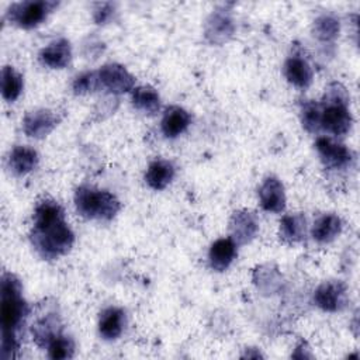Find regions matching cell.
Listing matches in <instances>:
<instances>
[{"instance_id":"obj_23","label":"cell","mask_w":360,"mask_h":360,"mask_svg":"<svg viewBox=\"0 0 360 360\" xmlns=\"http://www.w3.org/2000/svg\"><path fill=\"white\" fill-rule=\"evenodd\" d=\"M48 349V356L53 360L59 359H70L75 352V343L73 340L63 335L62 332L56 333L45 346Z\"/></svg>"},{"instance_id":"obj_20","label":"cell","mask_w":360,"mask_h":360,"mask_svg":"<svg viewBox=\"0 0 360 360\" xmlns=\"http://www.w3.org/2000/svg\"><path fill=\"white\" fill-rule=\"evenodd\" d=\"M257 221L256 217L252 212L243 211V212H235L232 218V233L233 240L239 243L249 242L257 232Z\"/></svg>"},{"instance_id":"obj_22","label":"cell","mask_w":360,"mask_h":360,"mask_svg":"<svg viewBox=\"0 0 360 360\" xmlns=\"http://www.w3.org/2000/svg\"><path fill=\"white\" fill-rule=\"evenodd\" d=\"M22 76L11 66L1 69V94L6 101H14L18 98L22 90Z\"/></svg>"},{"instance_id":"obj_2","label":"cell","mask_w":360,"mask_h":360,"mask_svg":"<svg viewBox=\"0 0 360 360\" xmlns=\"http://www.w3.org/2000/svg\"><path fill=\"white\" fill-rule=\"evenodd\" d=\"M22 288L15 276L4 273L1 277V356L10 359L20 347V333L28 315Z\"/></svg>"},{"instance_id":"obj_10","label":"cell","mask_w":360,"mask_h":360,"mask_svg":"<svg viewBox=\"0 0 360 360\" xmlns=\"http://www.w3.org/2000/svg\"><path fill=\"white\" fill-rule=\"evenodd\" d=\"M260 205L269 212H281L285 207V194L281 181L277 177H267L259 187Z\"/></svg>"},{"instance_id":"obj_17","label":"cell","mask_w":360,"mask_h":360,"mask_svg":"<svg viewBox=\"0 0 360 360\" xmlns=\"http://www.w3.org/2000/svg\"><path fill=\"white\" fill-rule=\"evenodd\" d=\"M174 177V167L167 160H153L146 170L145 180L153 190H163Z\"/></svg>"},{"instance_id":"obj_25","label":"cell","mask_w":360,"mask_h":360,"mask_svg":"<svg viewBox=\"0 0 360 360\" xmlns=\"http://www.w3.org/2000/svg\"><path fill=\"white\" fill-rule=\"evenodd\" d=\"M302 125L309 132H315L319 128V104L307 101L302 105Z\"/></svg>"},{"instance_id":"obj_14","label":"cell","mask_w":360,"mask_h":360,"mask_svg":"<svg viewBox=\"0 0 360 360\" xmlns=\"http://www.w3.org/2000/svg\"><path fill=\"white\" fill-rule=\"evenodd\" d=\"M124 323H125L124 311L117 307H108L100 314L98 332L104 339L112 340L122 333Z\"/></svg>"},{"instance_id":"obj_12","label":"cell","mask_w":360,"mask_h":360,"mask_svg":"<svg viewBox=\"0 0 360 360\" xmlns=\"http://www.w3.org/2000/svg\"><path fill=\"white\" fill-rule=\"evenodd\" d=\"M191 122V115L179 105H170L165 110L162 118V132L166 138H176L183 134Z\"/></svg>"},{"instance_id":"obj_26","label":"cell","mask_w":360,"mask_h":360,"mask_svg":"<svg viewBox=\"0 0 360 360\" xmlns=\"http://www.w3.org/2000/svg\"><path fill=\"white\" fill-rule=\"evenodd\" d=\"M339 32V24L330 17H321L315 21V34L322 39L333 38Z\"/></svg>"},{"instance_id":"obj_7","label":"cell","mask_w":360,"mask_h":360,"mask_svg":"<svg viewBox=\"0 0 360 360\" xmlns=\"http://www.w3.org/2000/svg\"><path fill=\"white\" fill-rule=\"evenodd\" d=\"M100 87L108 90L110 93L120 94L131 90L134 87V77L131 73L118 63H107L97 70Z\"/></svg>"},{"instance_id":"obj_21","label":"cell","mask_w":360,"mask_h":360,"mask_svg":"<svg viewBox=\"0 0 360 360\" xmlns=\"http://www.w3.org/2000/svg\"><path fill=\"white\" fill-rule=\"evenodd\" d=\"M132 104L136 110L145 114H155L160 107V97L150 86H139L132 90Z\"/></svg>"},{"instance_id":"obj_8","label":"cell","mask_w":360,"mask_h":360,"mask_svg":"<svg viewBox=\"0 0 360 360\" xmlns=\"http://www.w3.org/2000/svg\"><path fill=\"white\" fill-rule=\"evenodd\" d=\"M58 115L51 110H35L28 112L22 120V129L28 136L44 138L58 124Z\"/></svg>"},{"instance_id":"obj_19","label":"cell","mask_w":360,"mask_h":360,"mask_svg":"<svg viewBox=\"0 0 360 360\" xmlns=\"http://www.w3.org/2000/svg\"><path fill=\"white\" fill-rule=\"evenodd\" d=\"M342 231V221L335 214L319 217L312 226V238L321 243L332 242Z\"/></svg>"},{"instance_id":"obj_5","label":"cell","mask_w":360,"mask_h":360,"mask_svg":"<svg viewBox=\"0 0 360 360\" xmlns=\"http://www.w3.org/2000/svg\"><path fill=\"white\" fill-rule=\"evenodd\" d=\"M56 6L58 3L48 0L13 3L7 10V18L11 24L24 30H30L39 25Z\"/></svg>"},{"instance_id":"obj_15","label":"cell","mask_w":360,"mask_h":360,"mask_svg":"<svg viewBox=\"0 0 360 360\" xmlns=\"http://www.w3.org/2000/svg\"><path fill=\"white\" fill-rule=\"evenodd\" d=\"M284 76L295 87L305 89L312 82V70L305 59L298 55L290 56L284 63Z\"/></svg>"},{"instance_id":"obj_9","label":"cell","mask_w":360,"mask_h":360,"mask_svg":"<svg viewBox=\"0 0 360 360\" xmlns=\"http://www.w3.org/2000/svg\"><path fill=\"white\" fill-rule=\"evenodd\" d=\"M345 294H346V287L343 283L326 281L316 288L314 294V301L321 309L328 312H335L340 309V307L343 305Z\"/></svg>"},{"instance_id":"obj_16","label":"cell","mask_w":360,"mask_h":360,"mask_svg":"<svg viewBox=\"0 0 360 360\" xmlns=\"http://www.w3.org/2000/svg\"><path fill=\"white\" fill-rule=\"evenodd\" d=\"M38 163V153L28 146H15L10 152L8 166L15 174H27L35 169Z\"/></svg>"},{"instance_id":"obj_27","label":"cell","mask_w":360,"mask_h":360,"mask_svg":"<svg viewBox=\"0 0 360 360\" xmlns=\"http://www.w3.org/2000/svg\"><path fill=\"white\" fill-rule=\"evenodd\" d=\"M111 15V4H98V10L94 13V20L101 24Z\"/></svg>"},{"instance_id":"obj_13","label":"cell","mask_w":360,"mask_h":360,"mask_svg":"<svg viewBox=\"0 0 360 360\" xmlns=\"http://www.w3.org/2000/svg\"><path fill=\"white\" fill-rule=\"evenodd\" d=\"M236 256V245L232 238H221L215 240L208 253V260L211 269L217 271H224L232 263Z\"/></svg>"},{"instance_id":"obj_11","label":"cell","mask_w":360,"mask_h":360,"mask_svg":"<svg viewBox=\"0 0 360 360\" xmlns=\"http://www.w3.org/2000/svg\"><path fill=\"white\" fill-rule=\"evenodd\" d=\"M70 58H72L70 44L63 38L51 42L39 53L41 63L52 69L65 68L70 62Z\"/></svg>"},{"instance_id":"obj_3","label":"cell","mask_w":360,"mask_h":360,"mask_svg":"<svg viewBox=\"0 0 360 360\" xmlns=\"http://www.w3.org/2000/svg\"><path fill=\"white\" fill-rule=\"evenodd\" d=\"M75 204L77 212L87 219H112L121 204L118 198L105 190H96L89 186H80L75 191Z\"/></svg>"},{"instance_id":"obj_4","label":"cell","mask_w":360,"mask_h":360,"mask_svg":"<svg viewBox=\"0 0 360 360\" xmlns=\"http://www.w3.org/2000/svg\"><path fill=\"white\" fill-rule=\"evenodd\" d=\"M326 100L319 105V128L333 134L346 135L352 127V114L347 108V97L340 84H332Z\"/></svg>"},{"instance_id":"obj_6","label":"cell","mask_w":360,"mask_h":360,"mask_svg":"<svg viewBox=\"0 0 360 360\" xmlns=\"http://www.w3.org/2000/svg\"><path fill=\"white\" fill-rule=\"evenodd\" d=\"M315 148L321 158V162L326 169H345L352 162V152L342 143L332 141L330 138L321 136L316 139Z\"/></svg>"},{"instance_id":"obj_24","label":"cell","mask_w":360,"mask_h":360,"mask_svg":"<svg viewBox=\"0 0 360 360\" xmlns=\"http://www.w3.org/2000/svg\"><path fill=\"white\" fill-rule=\"evenodd\" d=\"M73 91L75 94H87L100 87L98 82V73L97 72H86L79 75L73 80Z\"/></svg>"},{"instance_id":"obj_1","label":"cell","mask_w":360,"mask_h":360,"mask_svg":"<svg viewBox=\"0 0 360 360\" xmlns=\"http://www.w3.org/2000/svg\"><path fill=\"white\" fill-rule=\"evenodd\" d=\"M31 242L38 255L48 260L66 255L73 246L75 235L56 201L44 200L35 207Z\"/></svg>"},{"instance_id":"obj_18","label":"cell","mask_w":360,"mask_h":360,"mask_svg":"<svg viewBox=\"0 0 360 360\" xmlns=\"http://www.w3.org/2000/svg\"><path fill=\"white\" fill-rule=\"evenodd\" d=\"M307 221L301 214H287L280 221V238L287 243H297L304 239Z\"/></svg>"}]
</instances>
